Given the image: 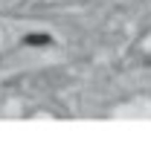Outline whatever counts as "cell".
<instances>
[{
    "label": "cell",
    "instance_id": "6da1fadb",
    "mask_svg": "<svg viewBox=\"0 0 151 145\" xmlns=\"http://www.w3.org/2000/svg\"><path fill=\"white\" fill-rule=\"evenodd\" d=\"M23 44H26V47H35V44H52V38H50V35H26V38H23Z\"/></svg>",
    "mask_w": 151,
    "mask_h": 145
}]
</instances>
